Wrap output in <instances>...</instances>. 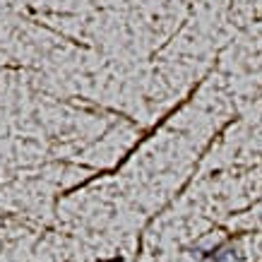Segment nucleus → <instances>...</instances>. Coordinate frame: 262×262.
Here are the masks:
<instances>
[]
</instances>
